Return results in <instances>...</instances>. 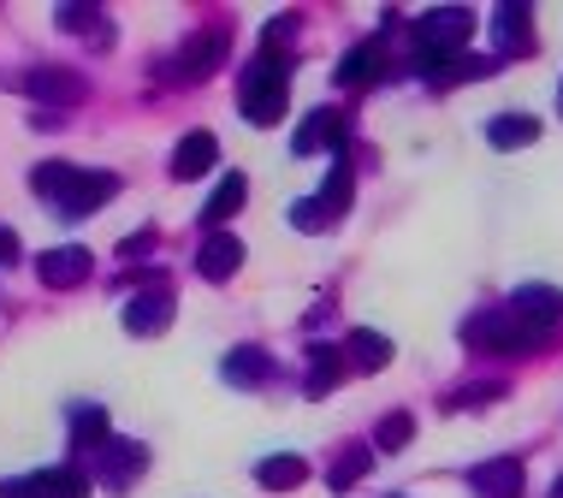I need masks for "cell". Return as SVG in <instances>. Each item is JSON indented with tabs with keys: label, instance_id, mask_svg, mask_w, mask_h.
I'll use <instances>...</instances> for the list:
<instances>
[{
	"label": "cell",
	"instance_id": "1",
	"mask_svg": "<svg viewBox=\"0 0 563 498\" xmlns=\"http://www.w3.org/2000/svg\"><path fill=\"white\" fill-rule=\"evenodd\" d=\"M30 185H36L42 202H54L66 220L96 214L101 202H113V196H119L113 173H89V166H66V161H42L36 173H30Z\"/></svg>",
	"mask_w": 563,
	"mask_h": 498
},
{
	"label": "cell",
	"instance_id": "2",
	"mask_svg": "<svg viewBox=\"0 0 563 498\" xmlns=\"http://www.w3.org/2000/svg\"><path fill=\"white\" fill-rule=\"evenodd\" d=\"M285 101H291V54H255L243 66V84H238V108L250 125H279L285 119Z\"/></svg>",
	"mask_w": 563,
	"mask_h": 498
},
{
	"label": "cell",
	"instance_id": "3",
	"mask_svg": "<svg viewBox=\"0 0 563 498\" xmlns=\"http://www.w3.org/2000/svg\"><path fill=\"white\" fill-rule=\"evenodd\" d=\"M475 36V12L468 7H433L416 19V71H433L451 66L456 54H463V42Z\"/></svg>",
	"mask_w": 563,
	"mask_h": 498
},
{
	"label": "cell",
	"instance_id": "4",
	"mask_svg": "<svg viewBox=\"0 0 563 498\" xmlns=\"http://www.w3.org/2000/svg\"><path fill=\"white\" fill-rule=\"evenodd\" d=\"M463 339L475 344V351H493V356H528L545 344V327L522 321L516 309H486L475 321H463Z\"/></svg>",
	"mask_w": 563,
	"mask_h": 498
},
{
	"label": "cell",
	"instance_id": "5",
	"mask_svg": "<svg viewBox=\"0 0 563 498\" xmlns=\"http://www.w3.org/2000/svg\"><path fill=\"white\" fill-rule=\"evenodd\" d=\"M143 469H148V451L136 440H113V433H108V440L96 445V480L108 493H131V480Z\"/></svg>",
	"mask_w": 563,
	"mask_h": 498
},
{
	"label": "cell",
	"instance_id": "6",
	"mask_svg": "<svg viewBox=\"0 0 563 498\" xmlns=\"http://www.w3.org/2000/svg\"><path fill=\"white\" fill-rule=\"evenodd\" d=\"M225 59V30H202L196 42H185V48L173 54V66H166V78H178V84H202L208 71H214Z\"/></svg>",
	"mask_w": 563,
	"mask_h": 498
},
{
	"label": "cell",
	"instance_id": "7",
	"mask_svg": "<svg viewBox=\"0 0 563 498\" xmlns=\"http://www.w3.org/2000/svg\"><path fill=\"white\" fill-rule=\"evenodd\" d=\"M89 267H96V255H89L84 244H59V250H42V255H36V279L54 285V291H71V285H84Z\"/></svg>",
	"mask_w": 563,
	"mask_h": 498
},
{
	"label": "cell",
	"instance_id": "8",
	"mask_svg": "<svg viewBox=\"0 0 563 498\" xmlns=\"http://www.w3.org/2000/svg\"><path fill=\"white\" fill-rule=\"evenodd\" d=\"M24 96L54 101V108H78L89 89H84L78 71H66V66H36V71H24Z\"/></svg>",
	"mask_w": 563,
	"mask_h": 498
},
{
	"label": "cell",
	"instance_id": "9",
	"mask_svg": "<svg viewBox=\"0 0 563 498\" xmlns=\"http://www.w3.org/2000/svg\"><path fill=\"white\" fill-rule=\"evenodd\" d=\"M468 487H475V498H522V457H486L481 469H468Z\"/></svg>",
	"mask_w": 563,
	"mask_h": 498
},
{
	"label": "cell",
	"instance_id": "10",
	"mask_svg": "<svg viewBox=\"0 0 563 498\" xmlns=\"http://www.w3.org/2000/svg\"><path fill=\"white\" fill-rule=\"evenodd\" d=\"M173 327V297L161 291V285H148V291H136L125 303V332L131 339H155V332Z\"/></svg>",
	"mask_w": 563,
	"mask_h": 498
},
{
	"label": "cell",
	"instance_id": "11",
	"mask_svg": "<svg viewBox=\"0 0 563 498\" xmlns=\"http://www.w3.org/2000/svg\"><path fill=\"white\" fill-rule=\"evenodd\" d=\"M493 42L505 54H534V12H528L522 0H505V7L493 12Z\"/></svg>",
	"mask_w": 563,
	"mask_h": 498
},
{
	"label": "cell",
	"instance_id": "12",
	"mask_svg": "<svg viewBox=\"0 0 563 498\" xmlns=\"http://www.w3.org/2000/svg\"><path fill=\"white\" fill-rule=\"evenodd\" d=\"M291 148H297V155H327V148H344V113H332V108H314V113L297 125Z\"/></svg>",
	"mask_w": 563,
	"mask_h": 498
},
{
	"label": "cell",
	"instance_id": "13",
	"mask_svg": "<svg viewBox=\"0 0 563 498\" xmlns=\"http://www.w3.org/2000/svg\"><path fill=\"white\" fill-rule=\"evenodd\" d=\"M510 309L522 314V321H534V327L552 332V327L563 321V291H558V285H516Z\"/></svg>",
	"mask_w": 563,
	"mask_h": 498
},
{
	"label": "cell",
	"instance_id": "14",
	"mask_svg": "<svg viewBox=\"0 0 563 498\" xmlns=\"http://www.w3.org/2000/svg\"><path fill=\"white\" fill-rule=\"evenodd\" d=\"M238 267H243V244H238V237L232 232H208V244L196 250V274L220 285V279H232Z\"/></svg>",
	"mask_w": 563,
	"mask_h": 498
},
{
	"label": "cell",
	"instance_id": "15",
	"mask_svg": "<svg viewBox=\"0 0 563 498\" xmlns=\"http://www.w3.org/2000/svg\"><path fill=\"white\" fill-rule=\"evenodd\" d=\"M344 374H350L344 351H332V344H314V351H309V374H302V391H309V398H327V391L344 386Z\"/></svg>",
	"mask_w": 563,
	"mask_h": 498
},
{
	"label": "cell",
	"instance_id": "16",
	"mask_svg": "<svg viewBox=\"0 0 563 498\" xmlns=\"http://www.w3.org/2000/svg\"><path fill=\"white\" fill-rule=\"evenodd\" d=\"M344 362H350L356 374H379V368L391 362V339H386V332H374V327H356V332L344 339Z\"/></svg>",
	"mask_w": 563,
	"mask_h": 498
},
{
	"label": "cell",
	"instance_id": "17",
	"mask_svg": "<svg viewBox=\"0 0 563 498\" xmlns=\"http://www.w3.org/2000/svg\"><path fill=\"white\" fill-rule=\"evenodd\" d=\"M379 71H386V48H379V42H356V48L339 59L344 89H368V84H379Z\"/></svg>",
	"mask_w": 563,
	"mask_h": 498
},
{
	"label": "cell",
	"instance_id": "18",
	"mask_svg": "<svg viewBox=\"0 0 563 498\" xmlns=\"http://www.w3.org/2000/svg\"><path fill=\"white\" fill-rule=\"evenodd\" d=\"M214 155H220V143L208 137V131H190V137H178V148H173V178H202L208 166H214Z\"/></svg>",
	"mask_w": 563,
	"mask_h": 498
},
{
	"label": "cell",
	"instance_id": "19",
	"mask_svg": "<svg viewBox=\"0 0 563 498\" xmlns=\"http://www.w3.org/2000/svg\"><path fill=\"white\" fill-rule=\"evenodd\" d=\"M225 380H232V386H243V391H255V386H267L273 380V356L267 351H255V344H238V351L232 356H225Z\"/></svg>",
	"mask_w": 563,
	"mask_h": 498
},
{
	"label": "cell",
	"instance_id": "20",
	"mask_svg": "<svg viewBox=\"0 0 563 498\" xmlns=\"http://www.w3.org/2000/svg\"><path fill=\"white\" fill-rule=\"evenodd\" d=\"M243 202H250V178H243V173H225L220 190L208 196V208H202V225H208V232H220V225L232 220Z\"/></svg>",
	"mask_w": 563,
	"mask_h": 498
},
{
	"label": "cell",
	"instance_id": "21",
	"mask_svg": "<svg viewBox=\"0 0 563 498\" xmlns=\"http://www.w3.org/2000/svg\"><path fill=\"white\" fill-rule=\"evenodd\" d=\"M486 143L493 148H528V143H540V119L534 113H498L493 125H486Z\"/></svg>",
	"mask_w": 563,
	"mask_h": 498
},
{
	"label": "cell",
	"instance_id": "22",
	"mask_svg": "<svg viewBox=\"0 0 563 498\" xmlns=\"http://www.w3.org/2000/svg\"><path fill=\"white\" fill-rule=\"evenodd\" d=\"M255 480H262L267 493H291V487H302V480H309V463L285 451V457H267L262 469H255Z\"/></svg>",
	"mask_w": 563,
	"mask_h": 498
},
{
	"label": "cell",
	"instance_id": "23",
	"mask_svg": "<svg viewBox=\"0 0 563 498\" xmlns=\"http://www.w3.org/2000/svg\"><path fill=\"white\" fill-rule=\"evenodd\" d=\"M101 440H108V410H101V403H78V410H71V445L89 451Z\"/></svg>",
	"mask_w": 563,
	"mask_h": 498
},
{
	"label": "cell",
	"instance_id": "24",
	"mask_svg": "<svg viewBox=\"0 0 563 498\" xmlns=\"http://www.w3.org/2000/svg\"><path fill=\"white\" fill-rule=\"evenodd\" d=\"M368 463H374V451H368V445H350V451H344V457H339V463H332V475H327V487H332V493H350V487H356V480H362V475H368Z\"/></svg>",
	"mask_w": 563,
	"mask_h": 498
},
{
	"label": "cell",
	"instance_id": "25",
	"mask_svg": "<svg viewBox=\"0 0 563 498\" xmlns=\"http://www.w3.org/2000/svg\"><path fill=\"white\" fill-rule=\"evenodd\" d=\"M409 440H416V416H409V410H391L374 428V451H404Z\"/></svg>",
	"mask_w": 563,
	"mask_h": 498
},
{
	"label": "cell",
	"instance_id": "26",
	"mask_svg": "<svg viewBox=\"0 0 563 498\" xmlns=\"http://www.w3.org/2000/svg\"><path fill=\"white\" fill-rule=\"evenodd\" d=\"M42 498H89V475L84 469H42Z\"/></svg>",
	"mask_w": 563,
	"mask_h": 498
},
{
	"label": "cell",
	"instance_id": "27",
	"mask_svg": "<svg viewBox=\"0 0 563 498\" xmlns=\"http://www.w3.org/2000/svg\"><path fill=\"white\" fill-rule=\"evenodd\" d=\"M321 202H327V214H332V220H339L344 208H350V166H344V161L327 173V185H321Z\"/></svg>",
	"mask_w": 563,
	"mask_h": 498
},
{
	"label": "cell",
	"instance_id": "28",
	"mask_svg": "<svg viewBox=\"0 0 563 498\" xmlns=\"http://www.w3.org/2000/svg\"><path fill=\"white\" fill-rule=\"evenodd\" d=\"M493 71V59H468V54H456L451 66H439L433 71V84H468V78H486Z\"/></svg>",
	"mask_w": 563,
	"mask_h": 498
},
{
	"label": "cell",
	"instance_id": "29",
	"mask_svg": "<svg viewBox=\"0 0 563 498\" xmlns=\"http://www.w3.org/2000/svg\"><path fill=\"white\" fill-rule=\"evenodd\" d=\"M291 225H297V232H327L332 214H327L321 196H309V202H297V208H291Z\"/></svg>",
	"mask_w": 563,
	"mask_h": 498
},
{
	"label": "cell",
	"instance_id": "30",
	"mask_svg": "<svg viewBox=\"0 0 563 498\" xmlns=\"http://www.w3.org/2000/svg\"><path fill=\"white\" fill-rule=\"evenodd\" d=\"M0 498H42V469L19 475V480H0Z\"/></svg>",
	"mask_w": 563,
	"mask_h": 498
},
{
	"label": "cell",
	"instance_id": "31",
	"mask_svg": "<svg viewBox=\"0 0 563 498\" xmlns=\"http://www.w3.org/2000/svg\"><path fill=\"white\" fill-rule=\"evenodd\" d=\"M59 24H66V30H84V24H96V7H59Z\"/></svg>",
	"mask_w": 563,
	"mask_h": 498
},
{
	"label": "cell",
	"instance_id": "32",
	"mask_svg": "<svg viewBox=\"0 0 563 498\" xmlns=\"http://www.w3.org/2000/svg\"><path fill=\"white\" fill-rule=\"evenodd\" d=\"M12 262H19V232L0 225V267H12Z\"/></svg>",
	"mask_w": 563,
	"mask_h": 498
},
{
	"label": "cell",
	"instance_id": "33",
	"mask_svg": "<svg viewBox=\"0 0 563 498\" xmlns=\"http://www.w3.org/2000/svg\"><path fill=\"white\" fill-rule=\"evenodd\" d=\"M148 244H155V237H148V232H136V237H125V244H119V255H143Z\"/></svg>",
	"mask_w": 563,
	"mask_h": 498
},
{
	"label": "cell",
	"instance_id": "34",
	"mask_svg": "<svg viewBox=\"0 0 563 498\" xmlns=\"http://www.w3.org/2000/svg\"><path fill=\"white\" fill-rule=\"evenodd\" d=\"M552 498H563V475H558V487H552Z\"/></svg>",
	"mask_w": 563,
	"mask_h": 498
},
{
	"label": "cell",
	"instance_id": "35",
	"mask_svg": "<svg viewBox=\"0 0 563 498\" xmlns=\"http://www.w3.org/2000/svg\"><path fill=\"white\" fill-rule=\"evenodd\" d=\"M558 108H563V84H558Z\"/></svg>",
	"mask_w": 563,
	"mask_h": 498
},
{
	"label": "cell",
	"instance_id": "36",
	"mask_svg": "<svg viewBox=\"0 0 563 498\" xmlns=\"http://www.w3.org/2000/svg\"><path fill=\"white\" fill-rule=\"evenodd\" d=\"M398 498H404V493H398Z\"/></svg>",
	"mask_w": 563,
	"mask_h": 498
}]
</instances>
